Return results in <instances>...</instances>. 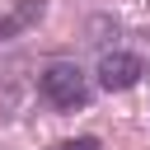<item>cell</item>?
Segmentation results:
<instances>
[{
    "label": "cell",
    "instance_id": "cell-1",
    "mask_svg": "<svg viewBox=\"0 0 150 150\" xmlns=\"http://www.w3.org/2000/svg\"><path fill=\"white\" fill-rule=\"evenodd\" d=\"M38 94H42L52 108L75 112V108L89 103V80H84V70H80L75 61H52V66L38 75Z\"/></svg>",
    "mask_w": 150,
    "mask_h": 150
},
{
    "label": "cell",
    "instance_id": "cell-2",
    "mask_svg": "<svg viewBox=\"0 0 150 150\" xmlns=\"http://www.w3.org/2000/svg\"><path fill=\"white\" fill-rule=\"evenodd\" d=\"M136 80H141V56H131V52H103L98 56V84L108 94H122Z\"/></svg>",
    "mask_w": 150,
    "mask_h": 150
},
{
    "label": "cell",
    "instance_id": "cell-3",
    "mask_svg": "<svg viewBox=\"0 0 150 150\" xmlns=\"http://www.w3.org/2000/svg\"><path fill=\"white\" fill-rule=\"evenodd\" d=\"M38 19H42V0H19V9L0 19V38H9V33H19V28H28V23H38Z\"/></svg>",
    "mask_w": 150,
    "mask_h": 150
},
{
    "label": "cell",
    "instance_id": "cell-4",
    "mask_svg": "<svg viewBox=\"0 0 150 150\" xmlns=\"http://www.w3.org/2000/svg\"><path fill=\"white\" fill-rule=\"evenodd\" d=\"M52 150H98V141L94 136H75V141H56Z\"/></svg>",
    "mask_w": 150,
    "mask_h": 150
}]
</instances>
